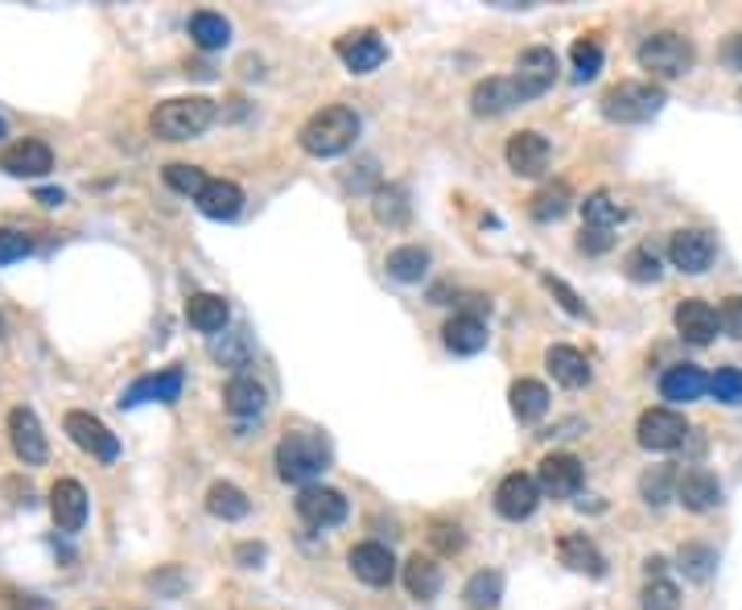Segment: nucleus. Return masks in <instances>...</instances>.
Segmentation results:
<instances>
[{
	"label": "nucleus",
	"instance_id": "nucleus-1",
	"mask_svg": "<svg viewBox=\"0 0 742 610\" xmlns=\"http://www.w3.org/2000/svg\"><path fill=\"white\" fill-rule=\"evenodd\" d=\"M355 137H359V116L350 107H343V103L314 112L302 124V132H297V141H302L309 157H338V153H347L350 144H355Z\"/></svg>",
	"mask_w": 742,
	"mask_h": 610
},
{
	"label": "nucleus",
	"instance_id": "nucleus-2",
	"mask_svg": "<svg viewBox=\"0 0 742 610\" xmlns=\"http://www.w3.org/2000/svg\"><path fill=\"white\" fill-rule=\"evenodd\" d=\"M210 124H215V103L206 100V96L165 100L149 116V128H153L157 141H194V137H203Z\"/></svg>",
	"mask_w": 742,
	"mask_h": 610
},
{
	"label": "nucleus",
	"instance_id": "nucleus-3",
	"mask_svg": "<svg viewBox=\"0 0 742 610\" xmlns=\"http://www.w3.org/2000/svg\"><path fill=\"white\" fill-rule=\"evenodd\" d=\"M330 467V446L318 437V433H285L277 442V474L285 483H302V487H314V479Z\"/></svg>",
	"mask_w": 742,
	"mask_h": 610
},
{
	"label": "nucleus",
	"instance_id": "nucleus-4",
	"mask_svg": "<svg viewBox=\"0 0 742 610\" xmlns=\"http://www.w3.org/2000/svg\"><path fill=\"white\" fill-rule=\"evenodd\" d=\"M636 59L643 71H652L660 79H680V75L693 71L698 50H693V41L680 38V34H652V38L639 41Z\"/></svg>",
	"mask_w": 742,
	"mask_h": 610
},
{
	"label": "nucleus",
	"instance_id": "nucleus-5",
	"mask_svg": "<svg viewBox=\"0 0 742 610\" xmlns=\"http://www.w3.org/2000/svg\"><path fill=\"white\" fill-rule=\"evenodd\" d=\"M664 107V91L652 82H618L602 96V116L618 124H643L660 116Z\"/></svg>",
	"mask_w": 742,
	"mask_h": 610
},
{
	"label": "nucleus",
	"instance_id": "nucleus-6",
	"mask_svg": "<svg viewBox=\"0 0 742 610\" xmlns=\"http://www.w3.org/2000/svg\"><path fill=\"white\" fill-rule=\"evenodd\" d=\"M62 425H66V437H71L82 454H91V458H100V462H116V458H120V437L103 425L100 417H91V412H66Z\"/></svg>",
	"mask_w": 742,
	"mask_h": 610
},
{
	"label": "nucleus",
	"instance_id": "nucleus-7",
	"mask_svg": "<svg viewBox=\"0 0 742 610\" xmlns=\"http://www.w3.org/2000/svg\"><path fill=\"white\" fill-rule=\"evenodd\" d=\"M685 417H680L677 408H648L643 417H639L636 425V437L643 449H656V454H668V449H677L685 442Z\"/></svg>",
	"mask_w": 742,
	"mask_h": 610
},
{
	"label": "nucleus",
	"instance_id": "nucleus-8",
	"mask_svg": "<svg viewBox=\"0 0 742 610\" xmlns=\"http://www.w3.org/2000/svg\"><path fill=\"white\" fill-rule=\"evenodd\" d=\"M297 516L306 520L309 529H334V524L347 520V499H343V491L314 483V487H302V495H297Z\"/></svg>",
	"mask_w": 742,
	"mask_h": 610
},
{
	"label": "nucleus",
	"instance_id": "nucleus-9",
	"mask_svg": "<svg viewBox=\"0 0 742 610\" xmlns=\"http://www.w3.org/2000/svg\"><path fill=\"white\" fill-rule=\"evenodd\" d=\"M9 442H13V449H17V458L25 462V467H41L46 462V433H41V421L34 408L17 405L13 412H9Z\"/></svg>",
	"mask_w": 742,
	"mask_h": 610
},
{
	"label": "nucleus",
	"instance_id": "nucleus-10",
	"mask_svg": "<svg viewBox=\"0 0 742 610\" xmlns=\"http://www.w3.org/2000/svg\"><path fill=\"white\" fill-rule=\"evenodd\" d=\"M581 479H586V470H581L574 454H549L536 470L540 495H553V499H574L581 491Z\"/></svg>",
	"mask_w": 742,
	"mask_h": 610
},
{
	"label": "nucleus",
	"instance_id": "nucleus-11",
	"mask_svg": "<svg viewBox=\"0 0 742 610\" xmlns=\"http://www.w3.org/2000/svg\"><path fill=\"white\" fill-rule=\"evenodd\" d=\"M347 565L363 586H392V577H396V557H392V549L388 545H380V541L355 545V549L347 552Z\"/></svg>",
	"mask_w": 742,
	"mask_h": 610
},
{
	"label": "nucleus",
	"instance_id": "nucleus-12",
	"mask_svg": "<svg viewBox=\"0 0 742 610\" xmlns=\"http://www.w3.org/2000/svg\"><path fill=\"white\" fill-rule=\"evenodd\" d=\"M540 504V483L533 474H508L499 487H495V511L503 520H528Z\"/></svg>",
	"mask_w": 742,
	"mask_h": 610
},
{
	"label": "nucleus",
	"instance_id": "nucleus-13",
	"mask_svg": "<svg viewBox=\"0 0 742 610\" xmlns=\"http://www.w3.org/2000/svg\"><path fill=\"white\" fill-rule=\"evenodd\" d=\"M186 387V371L182 367H165L157 376H141L137 384L128 387L120 396L124 408H137V405H149V401H162V405H174L178 396H182Z\"/></svg>",
	"mask_w": 742,
	"mask_h": 610
},
{
	"label": "nucleus",
	"instance_id": "nucleus-14",
	"mask_svg": "<svg viewBox=\"0 0 742 610\" xmlns=\"http://www.w3.org/2000/svg\"><path fill=\"white\" fill-rule=\"evenodd\" d=\"M515 82H520V91H524V100H536V96H545L556 79V54L553 50H545V46H533V50H524L520 62H515Z\"/></svg>",
	"mask_w": 742,
	"mask_h": 610
},
{
	"label": "nucleus",
	"instance_id": "nucleus-15",
	"mask_svg": "<svg viewBox=\"0 0 742 610\" xmlns=\"http://www.w3.org/2000/svg\"><path fill=\"white\" fill-rule=\"evenodd\" d=\"M515 103H528V100H524V91H520V82L512 75H495V79L474 82L471 91L474 116H503V112H512Z\"/></svg>",
	"mask_w": 742,
	"mask_h": 610
},
{
	"label": "nucleus",
	"instance_id": "nucleus-16",
	"mask_svg": "<svg viewBox=\"0 0 742 610\" xmlns=\"http://www.w3.org/2000/svg\"><path fill=\"white\" fill-rule=\"evenodd\" d=\"M0 169L4 174H13V178H46L50 169H54V153H50V144L46 141H17L9 144L4 153H0Z\"/></svg>",
	"mask_w": 742,
	"mask_h": 610
},
{
	"label": "nucleus",
	"instance_id": "nucleus-17",
	"mask_svg": "<svg viewBox=\"0 0 742 610\" xmlns=\"http://www.w3.org/2000/svg\"><path fill=\"white\" fill-rule=\"evenodd\" d=\"M503 157H508L512 174H520V178H540L549 169V141L540 132H533V128H524V132H515L512 141H508Z\"/></svg>",
	"mask_w": 742,
	"mask_h": 610
},
{
	"label": "nucleus",
	"instance_id": "nucleus-18",
	"mask_svg": "<svg viewBox=\"0 0 742 610\" xmlns=\"http://www.w3.org/2000/svg\"><path fill=\"white\" fill-rule=\"evenodd\" d=\"M673 322H677V334L685 343L693 346H705L714 343V334H718V309L709 302H701V297H689V302L677 305V314H673Z\"/></svg>",
	"mask_w": 742,
	"mask_h": 610
},
{
	"label": "nucleus",
	"instance_id": "nucleus-19",
	"mask_svg": "<svg viewBox=\"0 0 742 610\" xmlns=\"http://www.w3.org/2000/svg\"><path fill=\"white\" fill-rule=\"evenodd\" d=\"M338 59L347 62L350 75H371L380 62L388 59V46L380 41V34H371V29H359V34H347V38H338Z\"/></svg>",
	"mask_w": 742,
	"mask_h": 610
},
{
	"label": "nucleus",
	"instance_id": "nucleus-20",
	"mask_svg": "<svg viewBox=\"0 0 742 610\" xmlns=\"http://www.w3.org/2000/svg\"><path fill=\"white\" fill-rule=\"evenodd\" d=\"M50 511H54V524L59 532H79L87 524V491L75 479H59L50 487Z\"/></svg>",
	"mask_w": 742,
	"mask_h": 610
},
{
	"label": "nucleus",
	"instance_id": "nucleus-21",
	"mask_svg": "<svg viewBox=\"0 0 742 610\" xmlns=\"http://www.w3.org/2000/svg\"><path fill=\"white\" fill-rule=\"evenodd\" d=\"M668 256H673V265L680 272H689V277H701L705 268L714 265V240L705 236V231H677L673 236V244H668Z\"/></svg>",
	"mask_w": 742,
	"mask_h": 610
},
{
	"label": "nucleus",
	"instance_id": "nucleus-22",
	"mask_svg": "<svg viewBox=\"0 0 742 610\" xmlns=\"http://www.w3.org/2000/svg\"><path fill=\"white\" fill-rule=\"evenodd\" d=\"M677 499L689 511H714L721 504V483L718 474H709L705 467L685 470L677 479Z\"/></svg>",
	"mask_w": 742,
	"mask_h": 610
},
{
	"label": "nucleus",
	"instance_id": "nucleus-23",
	"mask_svg": "<svg viewBox=\"0 0 742 610\" xmlns=\"http://www.w3.org/2000/svg\"><path fill=\"white\" fill-rule=\"evenodd\" d=\"M199 211H203L206 219H219V224H231L240 211H244V190L235 182H223V178H210L206 190L194 199Z\"/></svg>",
	"mask_w": 742,
	"mask_h": 610
},
{
	"label": "nucleus",
	"instance_id": "nucleus-24",
	"mask_svg": "<svg viewBox=\"0 0 742 610\" xmlns=\"http://www.w3.org/2000/svg\"><path fill=\"white\" fill-rule=\"evenodd\" d=\"M705 387H709V380H705V371L693 367V364L668 367V371H664V380H660L664 401H673V405H693V401L705 396Z\"/></svg>",
	"mask_w": 742,
	"mask_h": 610
},
{
	"label": "nucleus",
	"instance_id": "nucleus-25",
	"mask_svg": "<svg viewBox=\"0 0 742 610\" xmlns=\"http://www.w3.org/2000/svg\"><path fill=\"white\" fill-rule=\"evenodd\" d=\"M442 334H446V346H450L453 355H478L487 346V339H491L487 322L478 314H453Z\"/></svg>",
	"mask_w": 742,
	"mask_h": 610
},
{
	"label": "nucleus",
	"instance_id": "nucleus-26",
	"mask_svg": "<svg viewBox=\"0 0 742 610\" xmlns=\"http://www.w3.org/2000/svg\"><path fill=\"white\" fill-rule=\"evenodd\" d=\"M556 552H561V565H570L574 573H590V577H602V573H606V557H602L594 541H590V536H581V532L561 536Z\"/></svg>",
	"mask_w": 742,
	"mask_h": 610
},
{
	"label": "nucleus",
	"instance_id": "nucleus-27",
	"mask_svg": "<svg viewBox=\"0 0 742 610\" xmlns=\"http://www.w3.org/2000/svg\"><path fill=\"white\" fill-rule=\"evenodd\" d=\"M545 364H549V371H553V380L561 387H586L590 384V359L581 355V351H574V346H549V355H545Z\"/></svg>",
	"mask_w": 742,
	"mask_h": 610
},
{
	"label": "nucleus",
	"instance_id": "nucleus-28",
	"mask_svg": "<svg viewBox=\"0 0 742 610\" xmlns=\"http://www.w3.org/2000/svg\"><path fill=\"white\" fill-rule=\"evenodd\" d=\"M508 401H512L515 421L520 425H533V421H540L549 412V387L540 384V380H515Z\"/></svg>",
	"mask_w": 742,
	"mask_h": 610
},
{
	"label": "nucleus",
	"instance_id": "nucleus-29",
	"mask_svg": "<svg viewBox=\"0 0 742 610\" xmlns=\"http://www.w3.org/2000/svg\"><path fill=\"white\" fill-rule=\"evenodd\" d=\"M186 322L194 330H203V334H219L227 326V302L219 293H194L186 302Z\"/></svg>",
	"mask_w": 742,
	"mask_h": 610
},
{
	"label": "nucleus",
	"instance_id": "nucleus-30",
	"mask_svg": "<svg viewBox=\"0 0 742 610\" xmlns=\"http://www.w3.org/2000/svg\"><path fill=\"white\" fill-rule=\"evenodd\" d=\"M190 38L199 50H223L227 41H231V21L223 13H210V9H199L194 17H190Z\"/></svg>",
	"mask_w": 742,
	"mask_h": 610
},
{
	"label": "nucleus",
	"instance_id": "nucleus-31",
	"mask_svg": "<svg viewBox=\"0 0 742 610\" xmlns=\"http://www.w3.org/2000/svg\"><path fill=\"white\" fill-rule=\"evenodd\" d=\"M405 586H409L412 598H433V594L442 590V565L433 561V557H421V552H412L409 561H405Z\"/></svg>",
	"mask_w": 742,
	"mask_h": 610
},
{
	"label": "nucleus",
	"instance_id": "nucleus-32",
	"mask_svg": "<svg viewBox=\"0 0 742 610\" xmlns=\"http://www.w3.org/2000/svg\"><path fill=\"white\" fill-rule=\"evenodd\" d=\"M223 405H227V412H235V417H256V412L265 408V387L256 384L252 376H235V380H227V387H223Z\"/></svg>",
	"mask_w": 742,
	"mask_h": 610
},
{
	"label": "nucleus",
	"instance_id": "nucleus-33",
	"mask_svg": "<svg viewBox=\"0 0 742 610\" xmlns=\"http://www.w3.org/2000/svg\"><path fill=\"white\" fill-rule=\"evenodd\" d=\"M388 277L392 281H400V285H417L425 272H430V252L425 247H417V244H405V247H396L388 256Z\"/></svg>",
	"mask_w": 742,
	"mask_h": 610
},
{
	"label": "nucleus",
	"instance_id": "nucleus-34",
	"mask_svg": "<svg viewBox=\"0 0 742 610\" xmlns=\"http://www.w3.org/2000/svg\"><path fill=\"white\" fill-rule=\"evenodd\" d=\"M570 206H574V190L565 182H553V186H540V190H536L528 211H533L536 224H553V219H561Z\"/></svg>",
	"mask_w": 742,
	"mask_h": 610
},
{
	"label": "nucleus",
	"instance_id": "nucleus-35",
	"mask_svg": "<svg viewBox=\"0 0 742 610\" xmlns=\"http://www.w3.org/2000/svg\"><path fill=\"white\" fill-rule=\"evenodd\" d=\"M206 511L231 524V520H244L252 504H247V495L235 483H215V487L206 491Z\"/></svg>",
	"mask_w": 742,
	"mask_h": 610
},
{
	"label": "nucleus",
	"instance_id": "nucleus-36",
	"mask_svg": "<svg viewBox=\"0 0 742 610\" xmlns=\"http://www.w3.org/2000/svg\"><path fill=\"white\" fill-rule=\"evenodd\" d=\"M623 206L606 194V190H598V194H590L586 203H581V219H586V227H594V231H615L618 224H623Z\"/></svg>",
	"mask_w": 742,
	"mask_h": 610
},
{
	"label": "nucleus",
	"instance_id": "nucleus-37",
	"mask_svg": "<svg viewBox=\"0 0 742 610\" xmlns=\"http://www.w3.org/2000/svg\"><path fill=\"white\" fill-rule=\"evenodd\" d=\"M462 598H466V607L471 610L495 607V602L503 598V573H495V570L474 573L471 582H466V590H462Z\"/></svg>",
	"mask_w": 742,
	"mask_h": 610
},
{
	"label": "nucleus",
	"instance_id": "nucleus-38",
	"mask_svg": "<svg viewBox=\"0 0 742 610\" xmlns=\"http://www.w3.org/2000/svg\"><path fill=\"white\" fill-rule=\"evenodd\" d=\"M206 178L199 165H186V162H174V165H165V186L169 190H178V194H186V199H199L206 190Z\"/></svg>",
	"mask_w": 742,
	"mask_h": 610
},
{
	"label": "nucleus",
	"instance_id": "nucleus-39",
	"mask_svg": "<svg viewBox=\"0 0 742 610\" xmlns=\"http://www.w3.org/2000/svg\"><path fill=\"white\" fill-rule=\"evenodd\" d=\"M714 565H718V552L709 549V545H685L680 549V570H685V577H693V582H709Z\"/></svg>",
	"mask_w": 742,
	"mask_h": 610
},
{
	"label": "nucleus",
	"instance_id": "nucleus-40",
	"mask_svg": "<svg viewBox=\"0 0 742 610\" xmlns=\"http://www.w3.org/2000/svg\"><path fill=\"white\" fill-rule=\"evenodd\" d=\"M375 219L380 224H405L409 219V203H405V190H396V186H388V190H380L375 194Z\"/></svg>",
	"mask_w": 742,
	"mask_h": 610
},
{
	"label": "nucleus",
	"instance_id": "nucleus-41",
	"mask_svg": "<svg viewBox=\"0 0 742 610\" xmlns=\"http://www.w3.org/2000/svg\"><path fill=\"white\" fill-rule=\"evenodd\" d=\"M570 59H574L577 79H594L598 71H602V46H598L594 38H577L574 50H570Z\"/></svg>",
	"mask_w": 742,
	"mask_h": 610
},
{
	"label": "nucleus",
	"instance_id": "nucleus-42",
	"mask_svg": "<svg viewBox=\"0 0 742 610\" xmlns=\"http://www.w3.org/2000/svg\"><path fill=\"white\" fill-rule=\"evenodd\" d=\"M627 277L631 281H639V285H652V281H660V260L652 247H636V252H627Z\"/></svg>",
	"mask_w": 742,
	"mask_h": 610
},
{
	"label": "nucleus",
	"instance_id": "nucleus-43",
	"mask_svg": "<svg viewBox=\"0 0 742 610\" xmlns=\"http://www.w3.org/2000/svg\"><path fill=\"white\" fill-rule=\"evenodd\" d=\"M709 392L721 405H742V371L739 367H718V376L709 380Z\"/></svg>",
	"mask_w": 742,
	"mask_h": 610
},
{
	"label": "nucleus",
	"instance_id": "nucleus-44",
	"mask_svg": "<svg viewBox=\"0 0 742 610\" xmlns=\"http://www.w3.org/2000/svg\"><path fill=\"white\" fill-rule=\"evenodd\" d=\"M643 610H680V590L664 577L648 582L643 586Z\"/></svg>",
	"mask_w": 742,
	"mask_h": 610
},
{
	"label": "nucleus",
	"instance_id": "nucleus-45",
	"mask_svg": "<svg viewBox=\"0 0 742 610\" xmlns=\"http://www.w3.org/2000/svg\"><path fill=\"white\" fill-rule=\"evenodd\" d=\"M34 252V240L25 231H13V227H0V265H13V260H25Z\"/></svg>",
	"mask_w": 742,
	"mask_h": 610
},
{
	"label": "nucleus",
	"instance_id": "nucleus-46",
	"mask_svg": "<svg viewBox=\"0 0 742 610\" xmlns=\"http://www.w3.org/2000/svg\"><path fill=\"white\" fill-rule=\"evenodd\" d=\"M639 487H643V499H648L652 508H660V504H668V487H673V470H668V467L648 470Z\"/></svg>",
	"mask_w": 742,
	"mask_h": 610
},
{
	"label": "nucleus",
	"instance_id": "nucleus-47",
	"mask_svg": "<svg viewBox=\"0 0 742 610\" xmlns=\"http://www.w3.org/2000/svg\"><path fill=\"white\" fill-rule=\"evenodd\" d=\"M430 541H433V549L446 552V557H450V552H462V545H466L462 529H458V524H446V520H437V524H433Z\"/></svg>",
	"mask_w": 742,
	"mask_h": 610
},
{
	"label": "nucleus",
	"instance_id": "nucleus-48",
	"mask_svg": "<svg viewBox=\"0 0 742 610\" xmlns=\"http://www.w3.org/2000/svg\"><path fill=\"white\" fill-rule=\"evenodd\" d=\"M718 326L721 334H730V339H739L742 343V297H726L718 305Z\"/></svg>",
	"mask_w": 742,
	"mask_h": 610
},
{
	"label": "nucleus",
	"instance_id": "nucleus-49",
	"mask_svg": "<svg viewBox=\"0 0 742 610\" xmlns=\"http://www.w3.org/2000/svg\"><path fill=\"white\" fill-rule=\"evenodd\" d=\"M611 244H615V236L611 231H594V227H581V236H577V247L586 256H602V252H611Z\"/></svg>",
	"mask_w": 742,
	"mask_h": 610
},
{
	"label": "nucleus",
	"instance_id": "nucleus-50",
	"mask_svg": "<svg viewBox=\"0 0 742 610\" xmlns=\"http://www.w3.org/2000/svg\"><path fill=\"white\" fill-rule=\"evenodd\" d=\"M545 285L553 289L556 297H561V305H565V309H570V314H574V318H581V314H586V305L577 302V293L570 285H565V281H556V277H549V281H545Z\"/></svg>",
	"mask_w": 742,
	"mask_h": 610
},
{
	"label": "nucleus",
	"instance_id": "nucleus-51",
	"mask_svg": "<svg viewBox=\"0 0 742 610\" xmlns=\"http://www.w3.org/2000/svg\"><path fill=\"white\" fill-rule=\"evenodd\" d=\"M721 59H726V66H730V71H742V34H734V38L726 41Z\"/></svg>",
	"mask_w": 742,
	"mask_h": 610
},
{
	"label": "nucleus",
	"instance_id": "nucleus-52",
	"mask_svg": "<svg viewBox=\"0 0 742 610\" xmlns=\"http://www.w3.org/2000/svg\"><path fill=\"white\" fill-rule=\"evenodd\" d=\"M38 203L59 206V203H62V190H54V186H46V190H38Z\"/></svg>",
	"mask_w": 742,
	"mask_h": 610
},
{
	"label": "nucleus",
	"instance_id": "nucleus-53",
	"mask_svg": "<svg viewBox=\"0 0 742 610\" xmlns=\"http://www.w3.org/2000/svg\"><path fill=\"white\" fill-rule=\"evenodd\" d=\"M260 557H265V549H260V545H240V561H247V565H252V561H260Z\"/></svg>",
	"mask_w": 742,
	"mask_h": 610
},
{
	"label": "nucleus",
	"instance_id": "nucleus-54",
	"mask_svg": "<svg viewBox=\"0 0 742 610\" xmlns=\"http://www.w3.org/2000/svg\"><path fill=\"white\" fill-rule=\"evenodd\" d=\"M0 137H4V120H0Z\"/></svg>",
	"mask_w": 742,
	"mask_h": 610
}]
</instances>
